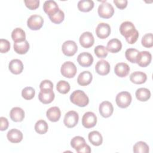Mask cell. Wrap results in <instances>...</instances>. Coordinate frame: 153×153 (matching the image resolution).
<instances>
[{"label":"cell","instance_id":"obj_3","mask_svg":"<svg viewBox=\"0 0 153 153\" xmlns=\"http://www.w3.org/2000/svg\"><path fill=\"white\" fill-rule=\"evenodd\" d=\"M99 16L103 19H109L111 17L114 13V9L113 6L109 2L102 1L98 7L97 10Z\"/></svg>","mask_w":153,"mask_h":153},{"label":"cell","instance_id":"obj_27","mask_svg":"<svg viewBox=\"0 0 153 153\" xmlns=\"http://www.w3.org/2000/svg\"><path fill=\"white\" fill-rule=\"evenodd\" d=\"M136 99L140 102H146L151 97V92L146 88H139L136 91Z\"/></svg>","mask_w":153,"mask_h":153},{"label":"cell","instance_id":"obj_40","mask_svg":"<svg viewBox=\"0 0 153 153\" xmlns=\"http://www.w3.org/2000/svg\"><path fill=\"white\" fill-rule=\"evenodd\" d=\"M39 88L41 91H43L53 90V84L50 80H48V79L43 80L39 84Z\"/></svg>","mask_w":153,"mask_h":153},{"label":"cell","instance_id":"obj_26","mask_svg":"<svg viewBox=\"0 0 153 153\" xmlns=\"http://www.w3.org/2000/svg\"><path fill=\"white\" fill-rule=\"evenodd\" d=\"M90 142L94 146H99L103 142V137L101 134L97 131H92L88 135Z\"/></svg>","mask_w":153,"mask_h":153},{"label":"cell","instance_id":"obj_7","mask_svg":"<svg viewBox=\"0 0 153 153\" xmlns=\"http://www.w3.org/2000/svg\"><path fill=\"white\" fill-rule=\"evenodd\" d=\"M78 120L79 116L78 113L74 111H70L65 114L63 123L66 127L68 128H73L76 126Z\"/></svg>","mask_w":153,"mask_h":153},{"label":"cell","instance_id":"obj_33","mask_svg":"<svg viewBox=\"0 0 153 153\" xmlns=\"http://www.w3.org/2000/svg\"><path fill=\"white\" fill-rule=\"evenodd\" d=\"M133 148V151L135 153H148L149 152V146L143 141L136 142Z\"/></svg>","mask_w":153,"mask_h":153},{"label":"cell","instance_id":"obj_12","mask_svg":"<svg viewBox=\"0 0 153 153\" xmlns=\"http://www.w3.org/2000/svg\"><path fill=\"white\" fill-rule=\"evenodd\" d=\"M96 33L99 38L105 39L111 33V27L107 23H100L98 24L96 28Z\"/></svg>","mask_w":153,"mask_h":153},{"label":"cell","instance_id":"obj_6","mask_svg":"<svg viewBox=\"0 0 153 153\" xmlns=\"http://www.w3.org/2000/svg\"><path fill=\"white\" fill-rule=\"evenodd\" d=\"M44 24V19L39 15H32L27 20V25L29 29L33 30L40 29Z\"/></svg>","mask_w":153,"mask_h":153},{"label":"cell","instance_id":"obj_9","mask_svg":"<svg viewBox=\"0 0 153 153\" xmlns=\"http://www.w3.org/2000/svg\"><path fill=\"white\" fill-rule=\"evenodd\" d=\"M97 123V117L94 113L92 112H85L82 118V126L87 128H92Z\"/></svg>","mask_w":153,"mask_h":153},{"label":"cell","instance_id":"obj_2","mask_svg":"<svg viewBox=\"0 0 153 153\" xmlns=\"http://www.w3.org/2000/svg\"><path fill=\"white\" fill-rule=\"evenodd\" d=\"M71 102L79 107H85L89 103V99L87 94L81 90H75L70 96Z\"/></svg>","mask_w":153,"mask_h":153},{"label":"cell","instance_id":"obj_1","mask_svg":"<svg viewBox=\"0 0 153 153\" xmlns=\"http://www.w3.org/2000/svg\"><path fill=\"white\" fill-rule=\"evenodd\" d=\"M120 32L130 44L135 43L138 39L139 32L131 22L126 21L123 22L120 26Z\"/></svg>","mask_w":153,"mask_h":153},{"label":"cell","instance_id":"obj_13","mask_svg":"<svg viewBox=\"0 0 153 153\" xmlns=\"http://www.w3.org/2000/svg\"><path fill=\"white\" fill-rule=\"evenodd\" d=\"M100 115L104 118H108L111 116L114 112V107L112 104L109 101L102 102L99 107Z\"/></svg>","mask_w":153,"mask_h":153},{"label":"cell","instance_id":"obj_36","mask_svg":"<svg viewBox=\"0 0 153 153\" xmlns=\"http://www.w3.org/2000/svg\"><path fill=\"white\" fill-rule=\"evenodd\" d=\"M49 18L53 23L55 24H60L64 20L65 14L62 10L59 9L56 13L51 16H49Z\"/></svg>","mask_w":153,"mask_h":153},{"label":"cell","instance_id":"obj_25","mask_svg":"<svg viewBox=\"0 0 153 153\" xmlns=\"http://www.w3.org/2000/svg\"><path fill=\"white\" fill-rule=\"evenodd\" d=\"M106 48L108 51L112 53H116L121 50L122 44L119 39L114 38L108 41Z\"/></svg>","mask_w":153,"mask_h":153},{"label":"cell","instance_id":"obj_34","mask_svg":"<svg viewBox=\"0 0 153 153\" xmlns=\"http://www.w3.org/2000/svg\"><path fill=\"white\" fill-rule=\"evenodd\" d=\"M139 53V51L136 48H128L126 51L125 56L128 61L132 63H135Z\"/></svg>","mask_w":153,"mask_h":153},{"label":"cell","instance_id":"obj_30","mask_svg":"<svg viewBox=\"0 0 153 153\" xmlns=\"http://www.w3.org/2000/svg\"><path fill=\"white\" fill-rule=\"evenodd\" d=\"M78 8L82 12H88L94 7V2L91 0H81L78 2Z\"/></svg>","mask_w":153,"mask_h":153},{"label":"cell","instance_id":"obj_38","mask_svg":"<svg viewBox=\"0 0 153 153\" xmlns=\"http://www.w3.org/2000/svg\"><path fill=\"white\" fill-rule=\"evenodd\" d=\"M142 45L146 48H151L153 46L152 33H149L143 35L141 40Z\"/></svg>","mask_w":153,"mask_h":153},{"label":"cell","instance_id":"obj_35","mask_svg":"<svg viewBox=\"0 0 153 153\" xmlns=\"http://www.w3.org/2000/svg\"><path fill=\"white\" fill-rule=\"evenodd\" d=\"M70 85L69 82L64 80L59 81L56 85L57 90L62 94H66L70 90Z\"/></svg>","mask_w":153,"mask_h":153},{"label":"cell","instance_id":"obj_5","mask_svg":"<svg viewBox=\"0 0 153 153\" xmlns=\"http://www.w3.org/2000/svg\"><path fill=\"white\" fill-rule=\"evenodd\" d=\"M60 72L62 75L68 78H71L75 76L76 74L77 69L75 65L70 61L65 62L61 66Z\"/></svg>","mask_w":153,"mask_h":153},{"label":"cell","instance_id":"obj_10","mask_svg":"<svg viewBox=\"0 0 153 153\" xmlns=\"http://www.w3.org/2000/svg\"><path fill=\"white\" fill-rule=\"evenodd\" d=\"M151 59L152 55L149 52L142 51L138 53L136 63L140 67H146L150 64Z\"/></svg>","mask_w":153,"mask_h":153},{"label":"cell","instance_id":"obj_11","mask_svg":"<svg viewBox=\"0 0 153 153\" xmlns=\"http://www.w3.org/2000/svg\"><path fill=\"white\" fill-rule=\"evenodd\" d=\"M79 41L82 47L85 48H88L91 47L94 44V38L91 32H84L81 35Z\"/></svg>","mask_w":153,"mask_h":153},{"label":"cell","instance_id":"obj_45","mask_svg":"<svg viewBox=\"0 0 153 153\" xmlns=\"http://www.w3.org/2000/svg\"><path fill=\"white\" fill-rule=\"evenodd\" d=\"M91 148L89 145L87 144H85L84 146H83L77 152L78 153H90L91 152Z\"/></svg>","mask_w":153,"mask_h":153},{"label":"cell","instance_id":"obj_22","mask_svg":"<svg viewBox=\"0 0 153 153\" xmlns=\"http://www.w3.org/2000/svg\"><path fill=\"white\" fill-rule=\"evenodd\" d=\"M10 116L13 121L21 122L25 118V112L20 107H14L10 111Z\"/></svg>","mask_w":153,"mask_h":153},{"label":"cell","instance_id":"obj_28","mask_svg":"<svg viewBox=\"0 0 153 153\" xmlns=\"http://www.w3.org/2000/svg\"><path fill=\"white\" fill-rule=\"evenodd\" d=\"M11 38L14 42H23L26 40V34L22 29L17 27L13 30L11 33Z\"/></svg>","mask_w":153,"mask_h":153},{"label":"cell","instance_id":"obj_17","mask_svg":"<svg viewBox=\"0 0 153 153\" xmlns=\"http://www.w3.org/2000/svg\"><path fill=\"white\" fill-rule=\"evenodd\" d=\"M114 72L115 74L119 77H126L130 72V67L126 63H118L115 66Z\"/></svg>","mask_w":153,"mask_h":153},{"label":"cell","instance_id":"obj_39","mask_svg":"<svg viewBox=\"0 0 153 153\" xmlns=\"http://www.w3.org/2000/svg\"><path fill=\"white\" fill-rule=\"evenodd\" d=\"M94 51L96 56L100 59L105 58L108 55V50H106V48L102 45L96 46L94 48Z\"/></svg>","mask_w":153,"mask_h":153},{"label":"cell","instance_id":"obj_23","mask_svg":"<svg viewBox=\"0 0 153 153\" xmlns=\"http://www.w3.org/2000/svg\"><path fill=\"white\" fill-rule=\"evenodd\" d=\"M55 97L54 93L53 90L51 91H40L38 95L39 100L44 104H48L53 102Z\"/></svg>","mask_w":153,"mask_h":153},{"label":"cell","instance_id":"obj_43","mask_svg":"<svg viewBox=\"0 0 153 153\" xmlns=\"http://www.w3.org/2000/svg\"><path fill=\"white\" fill-rule=\"evenodd\" d=\"M127 0H114V3L116 7L120 10L124 9L127 5Z\"/></svg>","mask_w":153,"mask_h":153},{"label":"cell","instance_id":"obj_41","mask_svg":"<svg viewBox=\"0 0 153 153\" xmlns=\"http://www.w3.org/2000/svg\"><path fill=\"white\" fill-rule=\"evenodd\" d=\"M10 49V43L5 39H0V51L1 53L8 52Z\"/></svg>","mask_w":153,"mask_h":153},{"label":"cell","instance_id":"obj_24","mask_svg":"<svg viewBox=\"0 0 153 153\" xmlns=\"http://www.w3.org/2000/svg\"><path fill=\"white\" fill-rule=\"evenodd\" d=\"M130 81L136 84H141L144 82L147 79L146 74L141 71H136L133 72L130 76Z\"/></svg>","mask_w":153,"mask_h":153},{"label":"cell","instance_id":"obj_8","mask_svg":"<svg viewBox=\"0 0 153 153\" xmlns=\"http://www.w3.org/2000/svg\"><path fill=\"white\" fill-rule=\"evenodd\" d=\"M62 50L63 53L66 56H74L78 50V47L75 42L72 40H68L65 41L62 46Z\"/></svg>","mask_w":153,"mask_h":153},{"label":"cell","instance_id":"obj_16","mask_svg":"<svg viewBox=\"0 0 153 153\" xmlns=\"http://www.w3.org/2000/svg\"><path fill=\"white\" fill-rule=\"evenodd\" d=\"M96 72L100 75H106L110 71V65L105 60H99L95 66Z\"/></svg>","mask_w":153,"mask_h":153},{"label":"cell","instance_id":"obj_37","mask_svg":"<svg viewBox=\"0 0 153 153\" xmlns=\"http://www.w3.org/2000/svg\"><path fill=\"white\" fill-rule=\"evenodd\" d=\"M35 94V89L32 87H25L22 91V96L26 100H30Z\"/></svg>","mask_w":153,"mask_h":153},{"label":"cell","instance_id":"obj_20","mask_svg":"<svg viewBox=\"0 0 153 153\" xmlns=\"http://www.w3.org/2000/svg\"><path fill=\"white\" fill-rule=\"evenodd\" d=\"M8 68L12 74L18 75L22 73L23 69V65L22 62L19 59H13L10 61Z\"/></svg>","mask_w":153,"mask_h":153},{"label":"cell","instance_id":"obj_31","mask_svg":"<svg viewBox=\"0 0 153 153\" xmlns=\"http://www.w3.org/2000/svg\"><path fill=\"white\" fill-rule=\"evenodd\" d=\"M85 144L86 143L84 138L79 136L74 137L71 140V146L76 150V152H78Z\"/></svg>","mask_w":153,"mask_h":153},{"label":"cell","instance_id":"obj_4","mask_svg":"<svg viewBox=\"0 0 153 153\" xmlns=\"http://www.w3.org/2000/svg\"><path fill=\"white\" fill-rule=\"evenodd\" d=\"M131 99V96L129 92L121 91L117 95L115 102L118 107L121 108H126L130 105Z\"/></svg>","mask_w":153,"mask_h":153},{"label":"cell","instance_id":"obj_29","mask_svg":"<svg viewBox=\"0 0 153 153\" xmlns=\"http://www.w3.org/2000/svg\"><path fill=\"white\" fill-rule=\"evenodd\" d=\"M29 49V44L27 41L25 40L23 42H14V50L19 54H26Z\"/></svg>","mask_w":153,"mask_h":153},{"label":"cell","instance_id":"obj_15","mask_svg":"<svg viewBox=\"0 0 153 153\" xmlns=\"http://www.w3.org/2000/svg\"><path fill=\"white\" fill-rule=\"evenodd\" d=\"M60 8L56 1L48 0L45 1L43 5V10L44 12L48 16H51L56 13Z\"/></svg>","mask_w":153,"mask_h":153},{"label":"cell","instance_id":"obj_14","mask_svg":"<svg viewBox=\"0 0 153 153\" xmlns=\"http://www.w3.org/2000/svg\"><path fill=\"white\" fill-rule=\"evenodd\" d=\"M77 62L82 67H88L93 62V56L88 52H82L77 57Z\"/></svg>","mask_w":153,"mask_h":153},{"label":"cell","instance_id":"obj_32","mask_svg":"<svg viewBox=\"0 0 153 153\" xmlns=\"http://www.w3.org/2000/svg\"><path fill=\"white\" fill-rule=\"evenodd\" d=\"M48 128L47 122L43 120H38L35 125V130L39 134H43L47 132Z\"/></svg>","mask_w":153,"mask_h":153},{"label":"cell","instance_id":"obj_21","mask_svg":"<svg viewBox=\"0 0 153 153\" xmlns=\"http://www.w3.org/2000/svg\"><path fill=\"white\" fill-rule=\"evenodd\" d=\"M7 137L11 143H19L23 139V133L16 128H13L8 131Z\"/></svg>","mask_w":153,"mask_h":153},{"label":"cell","instance_id":"obj_18","mask_svg":"<svg viewBox=\"0 0 153 153\" xmlns=\"http://www.w3.org/2000/svg\"><path fill=\"white\" fill-rule=\"evenodd\" d=\"M92 79L91 73L88 71H85L79 74L77 78V82L81 86H86L91 83Z\"/></svg>","mask_w":153,"mask_h":153},{"label":"cell","instance_id":"obj_42","mask_svg":"<svg viewBox=\"0 0 153 153\" xmlns=\"http://www.w3.org/2000/svg\"><path fill=\"white\" fill-rule=\"evenodd\" d=\"M24 2L26 7L32 10L36 9L39 5V0H25Z\"/></svg>","mask_w":153,"mask_h":153},{"label":"cell","instance_id":"obj_19","mask_svg":"<svg viewBox=\"0 0 153 153\" xmlns=\"http://www.w3.org/2000/svg\"><path fill=\"white\" fill-rule=\"evenodd\" d=\"M46 116L50 121L57 122L61 117V111L57 106L51 107L47 111Z\"/></svg>","mask_w":153,"mask_h":153},{"label":"cell","instance_id":"obj_44","mask_svg":"<svg viewBox=\"0 0 153 153\" xmlns=\"http://www.w3.org/2000/svg\"><path fill=\"white\" fill-rule=\"evenodd\" d=\"M0 121H1V128L0 130L1 131L6 130L8 127V120L4 117H1L0 118Z\"/></svg>","mask_w":153,"mask_h":153}]
</instances>
